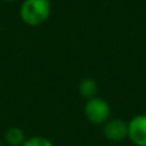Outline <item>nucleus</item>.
<instances>
[{
	"mask_svg": "<svg viewBox=\"0 0 146 146\" xmlns=\"http://www.w3.org/2000/svg\"><path fill=\"white\" fill-rule=\"evenodd\" d=\"M51 5L49 0H25L21 5V19L28 26L42 25L50 17Z\"/></svg>",
	"mask_w": 146,
	"mask_h": 146,
	"instance_id": "1",
	"label": "nucleus"
},
{
	"mask_svg": "<svg viewBox=\"0 0 146 146\" xmlns=\"http://www.w3.org/2000/svg\"><path fill=\"white\" fill-rule=\"evenodd\" d=\"M85 117L92 124H104L110 117V106L108 101L101 98L90 99L85 105Z\"/></svg>",
	"mask_w": 146,
	"mask_h": 146,
	"instance_id": "2",
	"label": "nucleus"
},
{
	"mask_svg": "<svg viewBox=\"0 0 146 146\" xmlns=\"http://www.w3.org/2000/svg\"><path fill=\"white\" fill-rule=\"evenodd\" d=\"M103 133L109 141L119 142L128 136V123L119 118L108 119L103 124Z\"/></svg>",
	"mask_w": 146,
	"mask_h": 146,
	"instance_id": "3",
	"label": "nucleus"
},
{
	"mask_svg": "<svg viewBox=\"0 0 146 146\" xmlns=\"http://www.w3.org/2000/svg\"><path fill=\"white\" fill-rule=\"evenodd\" d=\"M127 137L136 146H146V114H139L128 122Z\"/></svg>",
	"mask_w": 146,
	"mask_h": 146,
	"instance_id": "4",
	"label": "nucleus"
},
{
	"mask_svg": "<svg viewBox=\"0 0 146 146\" xmlns=\"http://www.w3.org/2000/svg\"><path fill=\"white\" fill-rule=\"evenodd\" d=\"M4 140L9 146H22L26 141V135L19 127H10L4 135Z\"/></svg>",
	"mask_w": 146,
	"mask_h": 146,
	"instance_id": "5",
	"label": "nucleus"
},
{
	"mask_svg": "<svg viewBox=\"0 0 146 146\" xmlns=\"http://www.w3.org/2000/svg\"><path fill=\"white\" fill-rule=\"evenodd\" d=\"M98 83L92 78H83L78 85V91H80L81 96L85 99H88V100L95 98L96 94H98Z\"/></svg>",
	"mask_w": 146,
	"mask_h": 146,
	"instance_id": "6",
	"label": "nucleus"
},
{
	"mask_svg": "<svg viewBox=\"0 0 146 146\" xmlns=\"http://www.w3.org/2000/svg\"><path fill=\"white\" fill-rule=\"evenodd\" d=\"M22 146H54L53 142L44 136H32L30 139H26Z\"/></svg>",
	"mask_w": 146,
	"mask_h": 146,
	"instance_id": "7",
	"label": "nucleus"
},
{
	"mask_svg": "<svg viewBox=\"0 0 146 146\" xmlns=\"http://www.w3.org/2000/svg\"><path fill=\"white\" fill-rule=\"evenodd\" d=\"M1 1H12V0H1Z\"/></svg>",
	"mask_w": 146,
	"mask_h": 146,
	"instance_id": "8",
	"label": "nucleus"
},
{
	"mask_svg": "<svg viewBox=\"0 0 146 146\" xmlns=\"http://www.w3.org/2000/svg\"><path fill=\"white\" fill-rule=\"evenodd\" d=\"M0 146H1V140H0Z\"/></svg>",
	"mask_w": 146,
	"mask_h": 146,
	"instance_id": "9",
	"label": "nucleus"
}]
</instances>
